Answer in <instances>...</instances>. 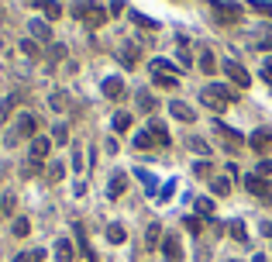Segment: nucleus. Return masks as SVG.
Segmentation results:
<instances>
[{"label": "nucleus", "mask_w": 272, "mask_h": 262, "mask_svg": "<svg viewBox=\"0 0 272 262\" xmlns=\"http://www.w3.org/2000/svg\"><path fill=\"white\" fill-rule=\"evenodd\" d=\"M72 14H76L83 24H90V28H104V24H107V17H110V10H107L104 3H79Z\"/></svg>", "instance_id": "f257e3e1"}, {"label": "nucleus", "mask_w": 272, "mask_h": 262, "mask_svg": "<svg viewBox=\"0 0 272 262\" xmlns=\"http://www.w3.org/2000/svg\"><path fill=\"white\" fill-rule=\"evenodd\" d=\"M214 17H217L220 24H241L245 7L234 3V0H217V3H214Z\"/></svg>", "instance_id": "f03ea898"}, {"label": "nucleus", "mask_w": 272, "mask_h": 262, "mask_svg": "<svg viewBox=\"0 0 272 262\" xmlns=\"http://www.w3.org/2000/svg\"><path fill=\"white\" fill-rule=\"evenodd\" d=\"M200 100H204V107H210V111H224L231 100H234V93H227V90H220V86H204L200 90Z\"/></svg>", "instance_id": "7ed1b4c3"}, {"label": "nucleus", "mask_w": 272, "mask_h": 262, "mask_svg": "<svg viewBox=\"0 0 272 262\" xmlns=\"http://www.w3.org/2000/svg\"><path fill=\"white\" fill-rule=\"evenodd\" d=\"M159 252L165 256V262H183V242H179V235H176V231H169V235L162 238Z\"/></svg>", "instance_id": "20e7f679"}, {"label": "nucleus", "mask_w": 272, "mask_h": 262, "mask_svg": "<svg viewBox=\"0 0 272 262\" xmlns=\"http://www.w3.org/2000/svg\"><path fill=\"white\" fill-rule=\"evenodd\" d=\"M220 69L227 72V79H231L234 86H248V83H252V76H248V69H245L241 63H234V59H224V63H220Z\"/></svg>", "instance_id": "39448f33"}, {"label": "nucleus", "mask_w": 272, "mask_h": 262, "mask_svg": "<svg viewBox=\"0 0 272 262\" xmlns=\"http://www.w3.org/2000/svg\"><path fill=\"white\" fill-rule=\"evenodd\" d=\"M245 190H248V194H255L262 203H269V200H272V187L262 180V176H255V173H252V176H245Z\"/></svg>", "instance_id": "423d86ee"}, {"label": "nucleus", "mask_w": 272, "mask_h": 262, "mask_svg": "<svg viewBox=\"0 0 272 262\" xmlns=\"http://www.w3.org/2000/svg\"><path fill=\"white\" fill-rule=\"evenodd\" d=\"M35 131H38V121H35L31 114H21V121H17V128L10 131L7 145H17V138H24V134H31V138H35Z\"/></svg>", "instance_id": "0eeeda50"}, {"label": "nucleus", "mask_w": 272, "mask_h": 262, "mask_svg": "<svg viewBox=\"0 0 272 262\" xmlns=\"http://www.w3.org/2000/svg\"><path fill=\"white\" fill-rule=\"evenodd\" d=\"M49 152H52V138L35 134V138H31V159H35V162H45V159H49Z\"/></svg>", "instance_id": "6e6552de"}, {"label": "nucleus", "mask_w": 272, "mask_h": 262, "mask_svg": "<svg viewBox=\"0 0 272 262\" xmlns=\"http://www.w3.org/2000/svg\"><path fill=\"white\" fill-rule=\"evenodd\" d=\"M124 190H128V173H121V169H117V173L110 176V183H107V196H110V200H117V196H124Z\"/></svg>", "instance_id": "1a4fd4ad"}, {"label": "nucleus", "mask_w": 272, "mask_h": 262, "mask_svg": "<svg viewBox=\"0 0 272 262\" xmlns=\"http://www.w3.org/2000/svg\"><path fill=\"white\" fill-rule=\"evenodd\" d=\"M248 145H252L255 152H269V145H272V131H269V128L252 131V134H248Z\"/></svg>", "instance_id": "9d476101"}, {"label": "nucleus", "mask_w": 272, "mask_h": 262, "mask_svg": "<svg viewBox=\"0 0 272 262\" xmlns=\"http://www.w3.org/2000/svg\"><path fill=\"white\" fill-rule=\"evenodd\" d=\"M28 31H31V38H35V42H49V38H52V31H49V21H42V17L28 21Z\"/></svg>", "instance_id": "9b49d317"}, {"label": "nucleus", "mask_w": 272, "mask_h": 262, "mask_svg": "<svg viewBox=\"0 0 272 262\" xmlns=\"http://www.w3.org/2000/svg\"><path fill=\"white\" fill-rule=\"evenodd\" d=\"M104 93H107L110 100H121V97H124V83H121V76H107V79H104Z\"/></svg>", "instance_id": "f8f14e48"}, {"label": "nucleus", "mask_w": 272, "mask_h": 262, "mask_svg": "<svg viewBox=\"0 0 272 262\" xmlns=\"http://www.w3.org/2000/svg\"><path fill=\"white\" fill-rule=\"evenodd\" d=\"M138 56H141V52H138L135 42L121 45V66H124V69H135V66H138Z\"/></svg>", "instance_id": "ddd939ff"}, {"label": "nucleus", "mask_w": 272, "mask_h": 262, "mask_svg": "<svg viewBox=\"0 0 272 262\" xmlns=\"http://www.w3.org/2000/svg\"><path fill=\"white\" fill-rule=\"evenodd\" d=\"M169 114H172V118H179V121H193V118H197V114H193V107H190V104H183V100H172V104H169Z\"/></svg>", "instance_id": "4468645a"}, {"label": "nucleus", "mask_w": 272, "mask_h": 262, "mask_svg": "<svg viewBox=\"0 0 272 262\" xmlns=\"http://www.w3.org/2000/svg\"><path fill=\"white\" fill-rule=\"evenodd\" d=\"M217 131H220V134L227 138V152H238V148H241V141H245V138H241L238 131H231L227 125H220V121H217Z\"/></svg>", "instance_id": "2eb2a0df"}, {"label": "nucleus", "mask_w": 272, "mask_h": 262, "mask_svg": "<svg viewBox=\"0 0 272 262\" xmlns=\"http://www.w3.org/2000/svg\"><path fill=\"white\" fill-rule=\"evenodd\" d=\"M35 7H42L49 21H59L62 17V3H55V0H35Z\"/></svg>", "instance_id": "dca6fc26"}, {"label": "nucleus", "mask_w": 272, "mask_h": 262, "mask_svg": "<svg viewBox=\"0 0 272 262\" xmlns=\"http://www.w3.org/2000/svg\"><path fill=\"white\" fill-rule=\"evenodd\" d=\"M162 245V224H148L145 231V249H159Z\"/></svg>", "instance_id": "f3484780"}, {"label": "nucleus", "mask_w": 272, "mask_h": 262, "mask_svg": "<svg viewBox=\"0 0 272 262\" xmlns=\"http://www.w3.org/2000/svg\"><path fill=\"white\" fill-rule=\"evenodd\" d=\"M72 231H76V242H79V249H83V256H86L90 262H97V256H93V249H90V242H86V235H83V224H79V221L72 224Z\"/></svg>", "instance_id": "a211bd4d"}, {"label": "nucleus", "mask_w": 272, "mask_h": 262, "mask_svg": "<svg viewBox=\"0 0 272 262\" xmlns=\"http://www.w3.org/2000/svg\"><path fill=\"white\" fill-rule=\"evenodd\" d=\"M72 256H76V252H72V242H69V238H59V242H55V259L72 262Z\"/></svg>", "instance_id": "6ab92c4d"}, {"label": "nucleus", "mask_w": 272, "mask_h": 262, "mask_svg": "<svg viewBox=\"0 0 272 262\" xmlns=\"http://www.w3.org/2000/svg\"><path fill=\"white\" fill-rule=\"evenodd\" d=\"M227 231H231V238H234V242L248 245V228H245V221H231V224H227Z\"/></svg>", "instance_id": "aec40b11"}, {"label": "nucleus", "mask_w": 272, "mask_h": 262, "mask_svg": "<svg viewBox=\"0 0 272 262\" xmlns=\"http://www.w3.org/2000/svg\"><path fill=\"white\" fill-rule=\"evenodd\" d=\"M21 97H24V93H10V97H7V100L0 104V125H3V121L10 118V111H14V104H21Z\"/></svg>", "instance_id": "412c9836"}, {"label": "nucleus", "mask_w": 272, "mask_h": 262, "mask_svg": "<svg viewBox=\"0 0 272 262\" xmlns=\"http://www.w3.org/2000/svg\"><path fill=\"white\" fill-rule=\"evenodd\" d=\"M210 190L217 196H227L231 194V180H227V176H214V180H210Z\"/></svg>", "instance_id": "4be33fe9"}, {"label": "nucleus", "mask_w": 272, "mask_h": 262, "mask_svg": "<svg viewBox=\"0 0 272 262\" xmlns=\"http://www.w3.org/2000/svg\"><path fill=\"white\" fill-rule=\"evenodd\" d=\"M200 69H204L207 76H214V72H217V59H214V52H210V49L200 52Z\"/></svg>", "instance_id": "5701e85b"}, {"label": "nucleus", "mask_w": 272, "mask_h": 262, "mask_svg": "<svg viewBox=\"0 0 272 262\" xmlns=\"http://www.w3.org/2000/svg\"><path fill=\"white\" fill-rule=\"evenodd\" d=\"M152 134H155V141H159V145H169V128H165L159 118H152Z\"/></svg>", "instance_id": "b1692460"}, {"label": "nucleus", "mask_w": 272, "mask_h": 262, "mask_svg": "<svg viewBox=\"0 0 272 262\" xmlns=\"http://www.w3.org/2000/svg\"><path fill=\"white\" fill-rule=\"evenodd\" d=\"M138 111H141V114H152V111H155V100H152L148 90H138Z\"/></svg>", "instance_id": "393cba45"}, {"label": "nucleus", "mask_w": 272, "mask_h": 262, "mask_svg": "<svg viewBox=\"0 0 272 262\" xmlns=\"http://www.w3.org/2000/svg\"><path fill=\"white\" fill-rule=\"evenodd\" d=\"M124 238H128V235H124L121 224H110V228H107V242H110V245H121Z\"/></svg>", "instance_id": "a878e982"}, {"label": "nucleus", "mask_w": 272, "mask_h": 262, "mask_svg": "<svg viewBox=\"0 0 272 262\" xmlns=\"http://www.w3.org/2000/svg\"><path fill=\"white\" fill-rule=\"evenodd\" d=\"M155 145V134L152 131H138L135 134V148H152Z\"/></svg>", "instance_id": "bb28decb"}, {"label": "nucleus", "mask_w": 272, "mask_h": 262, "mask_svg": "<svg viewBox=\"0 0 272 262\" xmlns=\"http://www.w3.org/2000/svg\"><path fill=\"white\" fill-rule=\"evenodd\" d=\"M248 7H252L255 14H262V17H272V3L269 0H248Z\"/></svg>", "instance_id": "cd10ccee"}, {"label": "nucleus", "mask_w": 272, "mask_h": 262, "mask_svg": "<svg viewBox=\"0 0 272 262\" xmlns=\"http://www.w3.org/2000/svg\"><path fill=\"white\" fill-rule=\"evenodd\" d=\"M190 148H193L197 155H204V159H210V145H207V138H190Z\"/></svg>", "instance_id": "c85d7f7f"}, {"label": "nucleus", "mask_w": 272, "mask_h": 262, "mask_svg": "<svg viewBox=\"0 0 272 262\" xmlns=\"http://www.w3.org/2000/svg\"><path fill=\"white\" fill-rule=\"evenodd\" d=\"M155 86H165V90H176L179 79L176 76H165V72H155Z\"/></svg>", "instance_id": "c756f323"}, {"label": "nucleus", "mask_w": 272, "mask_h": 262, "mask_svg": "<svg viewBox=\"0 0 272 262\" xmlns=\"http://www.w3.org/2000/svg\"><path fill=\"white\" fill-rule=\"evenodd\" d=\"M131 21H135L138 28H152V31L159 28V21H152V17H145V14H138V10H131Z\"/></svg>", "instance_id": "7c9ffc66"}, {"label": "nucleus", "mask_w": 272, "mask_h": 262, "mask_svg": "<svg viewBox=\"0 0 272 262\" xmlns=\"http://www.w3.org/2000/svg\"><path fill=\"white\" fill-rule=\"evenodd\" d=\"M21 52H24L28 59H38V42H35V38H24V42H21Z\"/></svg>", "instance_id": "2f4dec72"}, {"label": "nucleus", "mask_w": 272, "mask_h": 262, "mask_svg": "<svg viewBox=\"0 0 272 262\" xmlns=\"http://www.w3.org/2000/svg\"><path fill=\"white\" fill-rule=\"evenodd\" d=\"M38 173H42V162H35V159H28V162H24V169H21V176H24V180H31V176H38Z\"/></svg>", "instance_id": "473e14b6"}, {"label": "nucleus", "mask_w": 272, "mask_h": 262, "mask_svg": "<svg viewBox=\"0 0 272 262\" xmlns=\"http://www.w3.org/2000/svg\"><path fill=\"white\" fill-rule=\"evenodd\" d=\"M183 224H186V231H193V235H200V231H204V221H200L197 214H190V217H183Z\"/></svg>", "instance_id": "72a5a7b5"}, {"label": "nucleus", "mask_w": 272, "mask_h": 262, "mask_svg": "<svg viewBox=\"0 0 272 262\" xmlns=\"http://www.w3.org/2000/svg\"><path fill=\"white\" fill-rule=\"evenodd\" d=\"M197 210H200V217H210V214H214V200H210V196H200V200H197Z\"/></svg>", "instance_id": "f704fd0d"}, {"label": "nucleus", "mask_w": 272, "mask_h": 262, "mask_svg": "<svg viewBox=\"0 0 272 262\" xmlns=\"http://www.w3.org/2000/svg\"><path fill=\"white\" fill-rule=\"evenodd\" d=\"M10 231H14V238H24V235H28V231H31V224H28V221H24V217H17V221H14V228H10Z\"/></svg>", "instance_id": "c9c22d12"}, {"label": "nucleus", "mask_w": 272, "mask_h": 262, "mask_svg": "<svg viewBox=\"0 0 272 262\" xmlns=\"http://www.w3.org/2000/svg\"><path fill=\"white\" fill-rule=\"evenodd\" d=\"M14 207H17V196L14 194H7L3 200H0V210H3V214H14Z\"/></svg>", "instance_id": "e433bc0d"}, {"label": "nucleus", "mask_w": 272, "mask_h": 262, "mask_svg": "<svg viewBox=\"0 0 272 262\" xmlns=\"http://www.w3.org/2000/svg\"><path fill=\"white\" fill-rule=\"evenodd\" d=\"M131 128V114H117L114 118V131H128Z\"/></svg>", "instance_id": "4c0bfd02"}, {"label": "nucleus", "mask_w": 272, "mask_h": 262, "mask_svg": "<svg viewBox=\"0 0 272 262\" xmlns=\"http://www.w3.org/2000/svg\"><path fill=\"white\" fill-rule=\"evenodd\" d=\"M255 49H262V52H272V31H269V35H259V38H255Z\"/></svg>", "instance_id": "58836bf2"}, {"label": "nucleus", "mask_w": 272, "mask_h": 262, "mask_svg": "<svg viewBox=\"0 0 272 262\" xmlns=\"http://www.w3.org/2000/svg\"><path fill=\"white\" fill-rule=\"evenodd\" d=\"M49 104H52V111H66V93H52Z\"/></svg>", "instance_id": "ea45409f"}, {"label": "nucleus", "mask_w": 272, "mask_h": 262, "mask_svg": "<svg viewBox=\"0 0 272 262\" xmlns=\"http://www.w3.org/2000/svg\"><path fill=\"white\" fill-rule=\"evenodd\" d=\"M42 259H45V252L38 249V252H31V256H28V252H21V256H17L14 262H42Z\"/></svg>", "instance_id": "a19ab883"}, {"label": "nucleus", "mask_w": 272, "mask_h": 262, "mask_svg": "<svg viewBox=\"0 0 272 262\" xmlns=\"http://www.w3.org/2000/svg\"><path fill=\"white\" fill-rule=\"evenodd\" d=\"M49 176H52V180L59 183V180L66 176V166H62V162H55V166H49Z\"/></svg>", "instance_id": "79ce46f5"}, {"label": "nucleus", "mask_w": 272, "mask_h": 262, "mask_svg": "<svg viewBox=\"0 0 272 262\" xmlns=\"http://www.w3.org/2000/svg\"><path fill=\"white\" fill-rule=\"evenodd\" d=\"M210 169H214V166H210V162H197V166H193V176H210Z\"/></svg>", "instance_id": "37998d69"}, {"label": "nucleus", "mask_w": 272, "mask_h": 262, "mask_svg": "<svg viewBox=\"0 0 272 262\" xmlns=\"http://www.w3.org/2000/svg\"><path fill=\"white\" fill-rule=\"evenodd\" d=\"M66 138H69V128L66 125H55V145H66Z\"/></svg>", "instance_id": "c03bdc74"}, {"label": "nucleus", "mask_w": 272, "mask_h": 262, "mask_svg": "<svg viewBox=\"0 0 272 262\" xmlns=\"http://www.w3.org/2000/svg\"><path fill=\"white\" fill-rule=\"evenodd\" d=\"M255 176H262V180H266V176H272V162H259V169H255Z\"/></svg>", "instance_id": "a18cd8bd"}, {"label": "nucleus", "mask_w": 272, "mask_h": 262, "mask_svg": "<svg viewBox=\"0 0 272 262\" xmlns=\"http://www.w3.org/2000/svg\"><path fill=\"white\" fill-rule=\"evenodd\" d=\"M62 56H66V45H55V49H52V59H55V63H59V59H62Z\"/></svg>", "instance_id": "49530a36"}, {"label": "nucleus", "mask_w": 272, "mask_h": 262, "mask_svg": "<svg viewBox=\"0 0 272 262\" xmlns=\"http://www.w3.org/2000/svg\"><path fill=\"white\" fill-rule=\"evenodd\" d=\"M138 176H141V183H145V187H148V190H155V180H152V176H148V173H138Z\"/></svg>", "instance_id": "de8ad7c7"}, {"label": "nucleus", "mask_w": 272, "mask_h": 262, "mask_svg": "<svg viewBox=\"0 0 272 262\" xmlns=\"http://www.w3.org/2000/svg\"><path fill=\"white\" fill-rule=\"evenodd\" d=\"M262 235H266V238H272V221H262Z\"/></svg>", "instance_id": "09e8293b"}, {"label": "nucleus", "mask_w": 272, "mask_h": 262, "mask_svg": "<svg viewBox=\"0 0 272 262\" xmlns=\"http://www.w3.org/2000/svg\"><path fill=\"white\" fill-rule=\"evenodd\" d=\"M262 76H266V83L272 86V72H269V69H262Z\"/></svg>", "instance_id": "8fccbe9b"}, {"label": "nucleus", "mask_w": 272, "mask_h": 262, "mask_svg": "<svg viewBox=\"0 0 272 262\" xmlns=\"http://www.w3.org/2000/svg\"><path fill=\"white\" fill-rule=\"evenodd\" d=\"M252 262H269V259H266V256H262V252H259V256H255V259H252Z\"/></svg>", "instance_id": "3c124183"}, {"label": "nucleus", "mask_w": 272, "mask_h": 262, "mask_svg": "<svg viewBox=\"0 0 272 262\" xmlns=\"http://www.w3.org/2000/svg\"><path fill=\"white\" fill-rule=\"evenodd\" d=\"M231 262H234V259H231Z\"/></svg>", "instance_id": "603ef678"}]
</instances>
